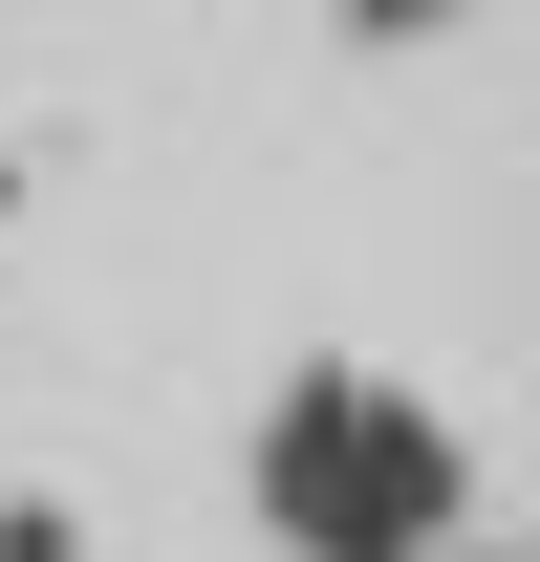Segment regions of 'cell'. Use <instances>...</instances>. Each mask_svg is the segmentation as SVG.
Masks as SVG:
<instances>
[{
	"mask_svg": "<svg viewBox=\"0 0 540 562\" xmlns=\"http://www.w3.org/2000/svg\"><path fill=\"white\" fill-rule=\"evenodd\" d=\"M0 562H87V519L66 497H0Z\"/></svg>",
	"mask_w": 540,
	"mask_h": 562,
	"instance_id": "2",
	"label": "cell"
},
{
	"mask_svg": "<svg viewBox=\"0 0 540 562\" xmlns=\"http://www.w3.org/2000/svg\"><path fill=\"white\" fill-rule=\"evenodd\" d=\"M260 541L281 562H475V454H454V412H410L390 368H281L260 390Z\"/></svg>",
	"mask_w": 540,
	"mask_h": 562,
	"instance_id": "1",
	"label": "cell"
}]
</instances>
